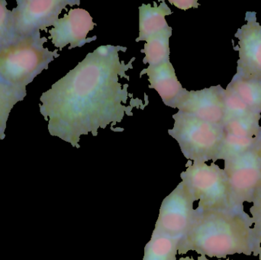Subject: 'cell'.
<instances>
[{
  "label": "cell",
  "instance_id": "obj_18",
  "mask_svg": "<svg viewBox=\"0 0 261 260\" xmlns=\"http://www.w3.org/2000/svg\"><path fill=\"white\" fill-rule=\"evenodd\" d=\"M255 114L258 113L253 111L230 87H226L225 90V117L223 125L229 121L249 117Z\"/></svg>",
  "mask_w": 261,
  "mask_h": 260
},
{
  "label": "cell",
  "instance_id": "obj_6",
  "mask_svg": "<svg viewBox=\"0 0 261 260\" xmlns=\"http://www.w3.org/2000/svg\"><path fill=\"white\" fill-rule=\"evenodd\" d=\"M231 198L237 209L252 203L261 192V141L254 148L224 160Z\"/></svg>",
  "mask_w": 261,
  "mask_h": 260
},
{
  "label": "cell",
  "instance_id": "obj_24",
  "mask_svg": "<svg viewBox=\"0 0 261 260\" xmlns=\"http://www.w3.org/2000/svg\"><path fill=\"white\" fill-rule=\"evenodd\" d=\"M219 260H222V259H219ZM225 260H232V259H226Z\"/></svg>",
  "mask_w": 261,
  "mask_h": 260
},
{
  "label": "cell",
  "instance_id": "obj_4",
  "mask_svg": "<svg viewBox=\"0 0 261 260\" xmlns=\"http://www.w3.org/2000/svg\"><path fill=\"white\" fill-rule=\"evenodd\" d=\"M173 119L174 125L168 134L177 141L187 160L195 163L219 160L225 136L223 127L179 111Z\"/></svg>",
  "mask_w": 261,
  "mask_h": 260
},
{
  "label": "cell",
  "instance_id": "obj_9",
  "mask_svg": "<svg viewBox=\"0 0 261 260\" xmlns=\"http://www.w3.org/2000/svg\"><path fill=\"white\" fill-rule=\"evenodd\" d=\"M254 12H248L247 23L236 32L239 55L236 76L261 81V24Z\"/></svg>",
  "mask_w": 261,
  "mask_h": 260
},
{
  "label": "cell",
  "instance_id": "obj_16",
  "mask_svg": "<svg viewBox=\"0 0 261 260\" xmlns=\"http://www.w3.org/2000/svg\"><path fill=\"white\" fill-rule=\"evenodd\" d=\"M179 238L152 235L144 247L143 260H176Z\"/></svg>",
  "mask_w": 261,
  "mask_h": 260
},
{
  "label": "cell",
  "instance_id": "obj_2",
  "mask_svg": "<svg viewBox=\"0 0 261 260\" xmlns=\"http://www.w3.org/2000/svg\"><path fill=\"white\" fill-rule=\"evenodd\" d=\"M259 243L251 217L244 209H195L188 232L179 240L178 254L190 250L201 256L226 258L234 254L257 256Z\"/></svg>",
  "mask_w": 261,
  "mask_h": 260
},
{
  "label": "cell",
  "instance_id": "obj_20",
  "mask_svg": "<svg viewBox=\"0 0 261 260\" xmlns=\"http://www.w3.org/2000/svg\"><path fill=\"white\" fill-rule=\"evenodd\" d=\"M253 229L257 237L261 234V192L252 203L250 208Z\"/></svg>",
  "mask_w": 261,
  "mask_h": 260
},
{
  "label": "cell",
  "instance_id": "obj_14",
  "mask_svg": "<svg viewBox=\"0 0 261 260\" xmlns=\"http://www.w3.org/2000/svg\"><path fill=\"white\" fill-rule=\"evenodd\" d=\"M172 35V27L153 35L146 41L144 49L141 50L145 56L143 64L149 66H158L170 61L169 40Z\"/></svg>",
  "mask_w": 261,
  "mask_h": 260
},
{
  "label": "cell",
  "instance_id": "obj_13",
  "mask_svg": "<svg viewBox=\"0 0 261 260\" xmlns=\"http://www.w3.org/2000/svg\"><path fill=\"white\" fill-rule=\"evenodd\" d=\"M153 4V6L143 4L139 7V36L135 40L136 42L146 41L153 35L170 27L165 18L171 15V9L164 0L160 6L155 2Z\"/></svg>",
  "mask_w": 261,
  "mask_h": 260
},
{
  "label": "cell",
  "instance_id": "obj_11",
  "mask_svg": "<svg viewBox=\"0 0 261 260\" xmlns=\"http://www.w3.org/2000/svg\"><path fill=\"white\" fill-rule=\"evenodd\" d=\"M176 108L215 125H223L225 117V90L220 85L197 91H187Z\"/></svg>",
  "mask_w": 261,
  "mask_h": 260
},
{
  "label": "cell",
  "instance_id": "obj_17",
  "mask_svg": "<svg viewBox=\"0 0 261 260\" xmlns=\"http://www.w3.org/2000/svg\"><path fill=\"white\" fill-rule=\"evenodd\" d=\"M254 112L261 113V81L245 79L234 75L228 85Z\"/></svg>",
  "mask_w": 261,
  "mask_h": 260
},
{
  "label": "cell",
  "instance_id": "obj_15",
  "mask_svg": "<svg viewBox=\"0 0 261 260\" xmlns=\"http://www.w3.org/2000/svg\"><path fill=\"white\" fill-rule=\"evenodd\" d=\"M26 95V87L11 85L0 78V140L6 136L5 131L11 111Z\"/></svg>",
  "mask_w": 261,
  "mask_h": 260
},
{
  "label": "cell",
  "instance_id": "obj_23",
  "mask_svg": "<svg viewBox=\"0 0 261 260\" xmlns=\"http://www.w3.org/2000/svg\"><path fill=\"white\" fill-rule=\"evenodd\" d=\"M257 239H258L259 243V249L258 252H257V256H259V259L261 260V234L257 236Z\"/></svg>",
  "mask_w": 261,
  "mask_h": 260
},
{
  "label": "cell",
  "instance_id": "obj_7",
  "mask_svg": "<svg viewBox=\"0 0 261 260\" xmlns=\"http://www.w3.org/2000/svg\"><path fill=\"white\" fill-rule=\"evenodd\" d=\"M12 10L14 36L25 37L47 31L59 19L67 6L81 4L76 0H17Z\"/></svg>",
  "mask_w": 261,
  "mask_h": 260
},
{
  "label": "cell",
  "instance_id": "obj_3",
  "mask_svg": "<svg viewBox=\"0 0 261 260\" xmlns=\"http://www.w3.org/2000/svg\"><path fill=\"white\" fill-rule=\"evenodd\" d=\"M47 42L41 32L15 37L0 49V78L11 85L27 86L60 56L58 50L44 47Z\"/></svg>",
  "mask_w": 261,
  "mask_h": 260
},
{
  "label": "cell",
  "instance_id": "obj_21",
  "mask_svg": "<svg viewBox=\"0 0 261 260\" xmlns=\"http://www.w3.org/2000/svg\"><path fill=\"white\" fill-rule=\"evenodd\" d=\"M169 3L182 10H187L191 8H198L199 6L196 0H170Z\"/></svg>",
  "mask_w": 261,
  "mask_h": 260
},
{
  "label": "cell",
  "instance_id": "obj_5",
  "mask_svg": "<svg viewBox=\"0 0 261 260\" xmlns=\"http://www.w3.org/2000/svg\"><path fill=\"white\" fill-rule=\"evenodd\" d=\"M180 177L194 201H199V210L239 209L233 203L225 170L215 163L207 165L205 163H192L189 160L187 169L180 174Z\"/></svg>",
  "mask_w": 261,
  "mask_h": 260
},
{
  "label": "cell",
  "instance_id": "obj_1",
  "mask_svg": "<svg viewBox=\"0 0 261 260\" xmlns=\"http://www.w3.org/2000/svg\"><path fill=\"white\" fill-rule=\"evenodd\" d=\"M126 50L110 44L97 47L41 95L40 112L50 135L80 148L81 136L96 137L99 128L121 123L125 115H133L134 108H140L125 105L133 95L128 84L119 82L129 80L126 72L135 61H121L119 52Z\"/></svg>",
  "mask_w": 261,
  "mask_h": 260
},
{
  "label": "cell",
  "instance_id": "obj_8",
  "mask_svg": "<svg viewBox=\"0 0 261 260\" xmlns=\"http://www.w3.org/2000/svg\"><path fill=\"white\" fill-rule=\"evenodd\" d=\"M194 201L184 183H179L163 201L152 235L184 238L193 221Z\"/></svg>",
  "mask_w": 261,
  "mask_h": 260
},
{
  "label": "cell",
  "instance_id": "obj_19",
  "mask_svg": "<svg viewBox=\"0 0 261 260\" xmlns=\"http://www.w3.org/2000/svg\"><path fill=\"white\" fill-rule=\"evenodd\" d=\"M7 2L0 0V49L9 44L14 36L12 11L8 9Z\"/></svg>",
  "mask_w": 261,
  "mask_h": 260
},
{
  "label": "cell",
  "instance_id": "obj_12",
  "mask_svg": "<svg viewBox=\"0 0 261 260\" xmlns=\"http://www.w3.org/2000/svg\"><path fill=\"white\" fill-rule=\"evenodd\" d=\"M148 76L149 88L154 89L167 106L176 108L179 100L187 90L182 88L175 73L171 63H164L158 66H149L141 70L140 78L143 75Z\"/></svg>",
  "mask_w": 261,
  "mask_h": 260
},
{
  "label": "cell",
  "instance_id": "obj_10",
  "mask_svg": "<svg viewBox=\"0 0 261 260\" xmlns=\"http://www.w3.org/2000/svg\"><path fill=\"white\" fill-rule=\"evenodd\" d=\"M96 25L87 10L80 8L72 9L48 31L49 38L55 47L61 50L67 45H70L69 50L81 47L87 43L96 41V36L87 38L89 32Z\"/></svg>",
  "mask_w": 261,
  "mask_h": 260
},
{
  "label": "cell",
  "instance_id": "obj_22",
  "mask_svg": "<svg viewBox=\"0 0 261 260\" xmlns=\"http://www.w3.org/2000/svg\"><path fill=\"white\" fill-rule=\"evenodd\" d=\"M179 260H195L193 257H190V256H187V257H181ZM198 260H210L207 259L206 256H200L198 257Z\"/></svg>",
  "mask_w": 261,
  "mask_h": 260
}]
</instances>
